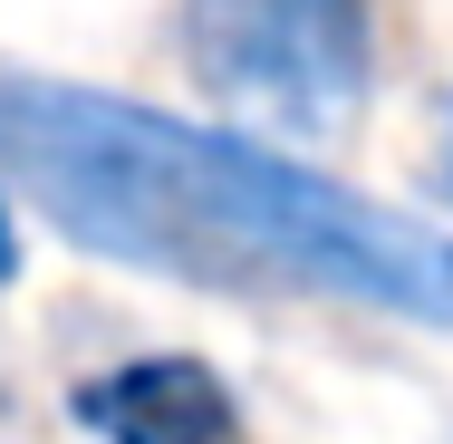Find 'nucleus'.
<instances>
[{
  "mask_svg": "<svg viewBox=\"0 0 453 444\" xmlns=\"http://www.w3.org/2000/svg\"><path fill=\"white\" fill-rule=\"evenodd\" d=\"M0 175L78 252L193 290L348 300L376 319H453V232L280 155L68 78H0Z\"/></svg>",
  "mask_w": 453,
  "mask_h": 444,
  "instance_id": "f257e3e1",
  "label": "nucleus"
},
{
  "mask_svg": "<svg viewBox=\"0 0 453 444\" xmlns=\"http://www.w3.org/2000/svg\"><path fill=\"white\" fill-rule=\"evenodd\" d=\"M193 88L280 136H328L376 88V0H183Z\"/></svg>",
  "mask_w": 453,
  "mask_h": 444,
  "instance_id": "f03ea898",
  "label": "nucleus"
},
{
  "mask_svg": "<svg viewBox=\"0 0 453 444\" xmlns=\"http://www.w3.org/2000/svg\"><path fill=\"white\" fill-rule=\"evenodd\" d=\"M68 416L96 444H242V396L203 357H116L68 386Z\"/></svg>",
  "mask_w": 453,
  "mask_h": 444,
  "instance_id": "7ed1b4c3",
  "label": "nucleus"
},
{
  "mask_svg": "<svg viewBox=\"0 0 453 444\" xmlns=\"http://www.w3.org/2000/svg\"><path fill=\"white\" fill-rule=\"evenodd\" d=\"M19 280V232H10V203H0V290Z\"/></svg>",
  "mask_w": 453,
  "mask_h": 444,
  "instance_id": "20e7f679",
  "label": "nucleus"
},
{
  "mask_svg": "<svg viewBox=\"0 0 453 444\" xmlns=\"http://www.w3.org/2000/svg\"><path fill=\"white\" fill-rule=\"evenodd\" d=\"M434 165H444V193H453V97H444V155Z\"/></svg>",
  "mask_w": 453,
  "mask_h": 444,
  "instance_id": "39448f33",
  "label": "nucleus"
}]
</instances>
